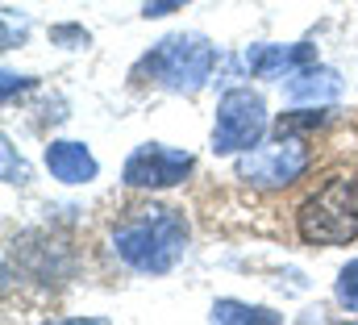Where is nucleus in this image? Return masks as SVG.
Listing matches in <instances>:
<instances>
[{
	"label": "nucleus",
	"mask_w": 358,
	"mask_h": 325,
	"mask_svg": "<svg viewBox=\"0 0 358 325\" xmlns=\"http://www.w3.org/2000/svg\"><path fill=\"white\" fill-rule=\"evenodd\" d=\"M187 250V221L176 209L150 205V209H134L125 226H117L113 234V254L142 271V275H167Z\"/></svg>",
	"instance_id": "obj_1"
},
{
	"label": "nucleus",
	"mask_w": 358,
	"mask_h": 325,
	"mask_svg": "<svg viewBox=\"0 0 358 325\" xmlns=\"http://www.w3.org/2000/svg\"><path fill=\"white\" fill-rule=\"evenodd\" d=\"M296 230L308 246H346L358 238V179H325L296 213Z\"/></svg>",
	"instance_id": "obj_2"
},
{
	"label": "nucleus",
	"mask_w": 358,
	"mask_h": 325,
	"mask_svg": "<svg viewBox=\"0 0 358 325\" xmlns=\"http://www.w3.org/2000/svg\"><path fill=\"white\" fill-rule=\"evenodd\" d=\"M213 67H217V46L200 34H171L142 59V71L167 92H200Z\"/></svg>",
	"instance_id": "obj_3"
},
{
	"label": "nucleus",
	"mask_w": 358,
	"mask_h": 325,
	"mask_svg": "<svg viewBox=\"0 0 358 325\" xmlns=\"http://www.w3.org/2000/svg\"><path fill=\"white\" fill-rule=\"evenodd\" d=\"M267 134V104L250 88H234L217 104V125H213V151L217 155H242L259 146Z\"/></svg>",
	"instance_id": "obj_4"
},
{
	"label": "nucleus",
	"mask_w": 358,
	"mask_h": 325,
	"mask_svg": "<svg viewBox=\"0 0 358 325\" xmlns=\"http://www.w3.org/2000/svg\"><path fill=\"white\" fill-rule=\"evenodd\" d=\"M308 171V146L296 134H279L271 146H250L238 155V179L250 188H287Z\"/></svg>",
	"instance_id": "obj_5"
},
{
	"label": "nucleus",
	"mask_w": 358,
	"mask_h": 325,
	"mask_svg": "<svg viewBox=\"0 0 358 325\" xmlns=\"http://www.w3.org/2000/svg\"><path fill=\"white\" fill-rule=\"evenodd\" d=\"M187 171H192V155L187 151H171L163 142H146V146H138L125 159L121 179L129 188H176Z\"/></svg>",
	"instance_id": "obj_6"
},
{
	"label": "nucleus",
	"mask_w": 358,
	"mask_h": 325,
	"mask_svg": "<svg viewBox=\"0 0 358 325\" xmlns=\"http://www.w3.org/2000/svg\"><path fill=\"white\" fill-rule=\"evenodd\" d=\"M317 63V46L313 42H296V46H250L246 50V67H250V76H263V80H287V76H296V71H304V67H313Z\"/></svg>",
	"instance_id": "obj_7"
},
{
	"label": "nucleus",
	"mask_w": 358,
	"mask_h": 325,
	"mask_svg": "<svg viewBox=\"0 0 358 325\" xmlns=\"http://www.w3.org/2000/svg\"><path fill=\"white\" fill-rule=\"evenodd\" d=\"M46 167L59 184H92L96 171H100L84 142H50L46 146Z\"/></svg>",
	"instance_id": "obj_8"
},
{
	"label": "nucleus",
	"mask_w": 358,
	"mask_h": 325,
	"mask_svg": "<svg viewBox=\"0 0 358 325\" xmlns=\"http://www.w3.org/2000/svg\"><path fill=\"white\" fill-rule=\"evenodd\" d=\"M283 92H287V100H296V104H325V100H334L338 92H342V80H338V71L334 67H304V71H296V76H287L283 83Z\"/></svg>",
	"instance_id": "obj_9"
},
{
	"label": "nucleus",
	"mask_w": 358,
	"mask_h": 325,
	"mask_svg": "<svg viewBox=\"0 0 358 325\" xmlns=\"http://www.w3.org/2000/svg\"><path fill=\"white\" fill-rule=\"evenodd\" d=\"M208 317L221 325H279V313L259 309V305H242V300H217Z\"/></svg>",
	"instance_id": "obj_10"
},
{
	"label": "nucleus",
	"mask_w": 358,
	"mask_h": 325,
	"mask_svg": "<svg viewBox=\"0 0 358 325\" xmlns=\"http://www.w3.org/2000/svg\"><path fill=\"white\" fill-rule=\"evenodd\" d=\"M334 113L329 109H308V113H283L279 117V134H304V130H317V125H329Z\"/></svg>",
	"instance_id": "obj_11"
},
{
	"label": "nucleus",
	"mask_w": 358,
	"mask_h": 325,
	"mask_svg": "<svg viewBox=\"0 0 358 325\" xmlns=\"http://www.w3.org/2000/svg\"><path fill=\"white\" fill-rule=\"evenodd\" d=\"M334 292H338V305H342V309H350V313H358V258H355V263H346V267H342V275H338Z\"/></svg>",
	"instance_id": "obj_12"
},
{
	"label": "nucleus",
	"mask_w": 358,
	"mask_h": 325,
	"mask_svg": "<svg viewBox=\"0 0 358 325\" xmlns=\"http://www.w3.org/2000/svg\"><path fill=\"white\" fill-rule=\"evenodd\" d=\"M4 179H8V184H25V179H29L25 162L21 159L13 162V146H8V142H4Z\"/></svg>",
	"instance_id": "obj_13"
},
{
	"label": "nucleus",
	"mask_w": 358,
	"mask_h": 325,
	"mask_svg": "<svg viewBox=\"0 0 358 325\" xmlns=\"http://www.w3.org/2000/svg\"><path fill=\"white\" fill-rule=\"evenodd\" d=\"M183 4L192 0H146V17H167V13H179Z\"/></svg>",
	"instance_id": "obj_14"
},
{
	"label": "nucleus",
	"mask_w": 358,
	"mask_h": 325,
	"mask_svg": "<svg viewBox=\"0 0 358 325\" xmlns=\"http://www.w3.org/2000/svg\"><path fill=\"white\" fill-rule=\"evenodd\" d=\"M55 38H59V42H80V46H88V34H84V29H71V25H59Z\"/></svg>",
	"instance_id": "obj_15"
},
{
	"label": "nucleus",
	"mask_w": 358,
	"mask_h": 325,
	"mask_svg": "<svg viewBox=\"0 0 358 325\" xmlns=\"http://www.w3.org/2000/svg\"><path fill=\"white\" fill-rule=\"evenodd\" d=\"M25 76H13V71H4V100H8V96H13V88H17V92H21V88H25Z\"/></svg>",
	"instance_id": "obj_16"
}]
</instances>
